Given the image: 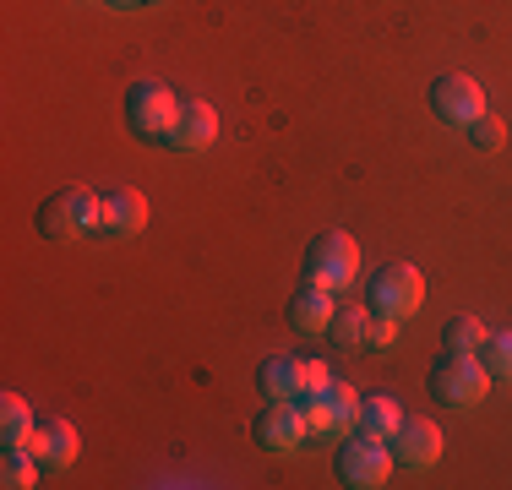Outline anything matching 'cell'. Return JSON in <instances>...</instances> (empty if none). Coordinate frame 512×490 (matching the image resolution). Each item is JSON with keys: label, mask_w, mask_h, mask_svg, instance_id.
I'll list each match as a JSON object with an SVG mask.
<instances>
[{"label": "cell", "mask_w": 512, "mask_h": 490, "mask_svg": "<svg viewBox=\"0 0 512 490\" xmlns=\"http://www.w3.org/2000/svg\"><path fill=\"white\" fill-rule=\"evenodd\" d=\"M104 218V196H93L88 186H66L39 207V235L44 240H77V235H99Z\"/></svg>", "instance_id": "cell-1"}, {"label": "cell", "mask_w": 512, "mask_h": 490, "mask_svg": "<svg viewBox=\"0 0 512 490\" xmlns=\"http://www.w3.org/2000/svg\"><path fill=\"white\" fill-rule=\"evenodd\" d=\"M180 115V98L164 88V82H131L126 93V126L137 142H169Z\"/></svg>", "instance_id": "cell-2"}, {"label": "cell", "mask_w": 512, "mask_h": 490, "mask_svg": "<svg viewBox=\"0 0 512 490\" xmlns=\"http://www.w3.org/2000/svg\"><path fill=\"white\" fill-rule=\"evenodd\" d=\"M425 305V278L414 273L409 262H393L382 267V273L365 284V311L371 316H393V322H404V316H414Z\"/></svg>", "instance_id": "cell-3"}, {"label": "cell", "mask_w": 512, "mask_h": 490, "mask_svg": "<svg viewBox=\"0 0 512 490\" xmlns=\"http://www.w3.org/2000/svg\"><path fill=\"white\" fill-rule=\"evenodd\" d=\"M485 387H491V371L480 365V354H442L431 365V392L447 409H474L485 398Z\"/></svg>", "instance_id": "cell-4"}, {"label": "cell", "mask_w": 512, "mask_h": 490, "mask_svg": "<svg viewBox=\"0 0 512 490\" xmlns=\"http://www.w3.org/2000/svg\"><path fill=\"white\" fill-rule=\"evenodd\" d=\"M306 278H311V284H327V289L355 284V278H360V245H355V235H344V229L316 235L306 245Z\"/></svg>", "instance_id": "cell-5"}, {"label": "cell", "mask_w": 512, "mask_h": 490, "mask_svg": "<svg viewBox=\"0 0 512 490\" xmlns=\"http://www.w3.org/2000/svg\"><path fill=\"white\" fill-rule=\"evenodd\" d=\"M338 480L349 490H376L393 480V447L387 441H371L360 431H349V441L338 447Z\"/></svg>", "instance_id": "cell-6"}, {"label": "cell", "mask_w": 512, "mask_h": 490, "mask_svg": "<svg viewBox=\"0 0 512 490\" xmlns=\"http://www.w3.org/2000/svg\"><path fill=\"white\" fill-rule=\"evenodd\" d=\"M300 409H306V425H311V436H349L355 431V420H360V392L355 387H344V382H327V387H316L300 398Z\"/></svg>", "instance_id": "cell-7"}, {"label": "cell", "mask_w": 512, "mask_h": 490, "mask_svg": "<svg viewBox=\"0 0 512 490\" xmlns=\"http://www.w3.org/2000/svg\"><path fill=\"white\" fill-rule=\"evenodd\" d=\"M431 109H436V120L469 131L474 120L485 115V88L474 77H463V71H447V77L431 82Z\"/></svg>", "instance_id": "cell-8"}, {"label": "cell", "mask_w": 512, "mask_h": 490, "mask_svg": "<svg viewBox=\"0 0 512 490\" xmlns=\"http://www.w3.org/2000/svg\"><path fill=\"white\" fill-rule=\"evenodd\" d=\"M251 436H256L262 452H295L300 441H311L306 409H300V403H267V409L251 420Z\"/></svg>", "instance_id": "cell-9"}, {"label": "cell", "mask_w": 512, "mask_h": 490, "mask_svg": "<svg viewBox=\"0 0 512 490\" xmlns=\"http://www.w3.org/2000/svg\"><path fill=\"white\" fill-rule=\"evenodd\" d=\"M256 392L267 403H300L306 398V360H295V354H267L256 365Z\"/></svg>", "instance_id": "cell-10"}, {"label": "cell", "mask_w": 512, "mask_h": 490, "mask_svg": "<svg viewBox=\"0 0 512 490\" xmlns=\"http://www.w3.org/2000/svg\"><path fill=\"white\" fill-rule=\"evenodd\" d=\"M213 137H218V109L202 104V98H180L169 147H180V153H202V147H213Z\"/></svg>", "instance_id": "cell-11"}, {"label": "cell", "mask_w": 512, "mask_h": 490, "mask_svg": "<svg viewBox=\"0 0 512 490\" xmlns=\"http://www.w3.org/2000/svg\"><path fill=\"white\" fill-rule=\"evenodd\" d=\"M393 447V463H409V469H431L436 458H442V431H436L431 420H409L398 425V436L387 441Z\"/></svg>", "instance_id": "cell-12"}, {"label": "cell", "mask_w": 512, "mask_h": 490, "mask_svg": "<svg viewBox=\"0 0 512 490\" xmlns=\"http://www.w3.org/2000/svg\"><path fill=\"white\" fill-rule=\"evenodd\" d=\"M148 229V196L142 191H115L104 196V218H99V235L104 240H131Z\"/></svg>", "instance_id": "cell-13"}, {"label": "cell", "mask_w": 512, "mask_h": 490, "mask_svg": "<svg viewBox=\"0 0 512 490\" xmlns=\"http://www.w3.org/2000/svg\"><path fill=\"white\" fill-rule=\"evenodd\" d=\"M284 311H289V322H295L300 333H327V322H333L338 300H333V289H327V284H311V278H306V284L289 294Z\"/></svg>", "instance_id": "cell-14"}, {"label": "cell", "mask_w": 512, "mask_h": 490, "mask_svg": "<svg viewBox=\"0 0 512 490\" xmlns=\"http://www.w3.org/2000/svg\"><path fill=\"white\" fill-rule=\"evenodd\" d=\"M28 447L39 452L44 469H66V463L77 458V431H71L66 420H39L33 436H28Z\"/></svg>", "instance_id": "cell-15"}, {"label": "cell", "mask_w": 512, "mask_h": 490, "mask_svg": "<svg viewBox=\"0 0 512 490\" xmlns=\"http://www.w3.org/2000/svg\"><path fill=\"white\" fill-rule=\"evenodd\" d=\"M398 425H404V409H398L387 392H371V398H360V420H355V431L360 436H371V441H393L398 436Z\"/></svg>", "instance_id": "cell-16"}, {"label": "cell", "mask_w": 512, "mask_h": 490, "mask_svg": "<svg viewBox=\"0 0 512 490\" xmlns=\"http://www.w3.org/2000/svg\"><path fill=\"white\" fill-rule=\"evenodd\" d=\"M33 425H39L33 409L17 398V392H6V398H0V441H6V447H28Z\"/></svg>", "instance_id": "cell-17"}, {"label": "cell", "mask_w": 512, "mask_h": 490, "mask_svg": "<svg viewBox=\"0 0 512 490\" xmlns=\"http://www.w3.org/2000/svg\"><path fill=\"white\" fill-rule=\"evenodd\" d=\"M485 338L491 333H485L480 316H447V327H442V349L447 354H480Z\"/></svg>", "instance_id": "cell-18"}, {"label": "cell", "mask_w": 512, "mask_h": 490, "mask_svg": "<svg viewBox=\"0 0 512 490\" xmlns=\"http://www.w3.org/2000/svg\"><path fill=\"white\" fill-rule=\"evenodd\" d=\"M0 485L6 490L39 485V452L33 447H6V458H0Z\"/></svg>", "instance_id": "cell-19"}, {"label": "cell", "mask_w": 512, "mask_h": 490, "mask_svg": "<svg viewBox=\"0 0 512 490\" xmlns=\"http://www.w3.org/2000/svg\"><path fill=\"white\" fill-rule=\"evenodd\" d=\"M365 322H371V311H365V305H338L333 322H327V338H333L338 349H360Z\"/></svg>", "instance_id": "cell-20"}, {"label": "cell", "mask_w": 512, "mask_h": 490, "mask_svg": "<svg viewBox=\"0 0 512 490\" xmlns=\"http://www.w3.org/2000/svg\"><path fill=\"white\" fill-rule=\"evenodd\" d=\"M480 365L491 376H507V382H512V333H491V338H485L480 343Z\"/></svg>", "instance_id": "cell-21"}, {"label": "cell", "mask_w": 512, "mask_h": 490, "mask_svg": "<svg viewBox=\"0 0 512 490\" xmlns=\"http://www.w3.org/2000/svg\"><path fill=\"white\" fill-rule=\"evenodd\" d=\"M393 338H398L393 316H371V322H365V338H360V354H387V349H393Z\"/></svg>", "instance_id": "cell-22"}, {"label": "cell", "mask_w": 512, "mask_h": 490, "mask_svg": "<svg viewBox=\"0 0 512 490\" xmlns=\"http://www.w3.org/2000/svg\"><path fill=\"white\" fill-rule=\"evenodd\" d=\"M469 142L480 147V153H496V147L507 142V126H502V120L491 115V109H485V115H480V120H474V126H469Z\"/></svg>", "instance_id": "cell-23"}, {"label": "cell", "mask_w": 512, "mask_h": 490, "mask_svg": "<svg viewBox=\"0 0 512 490\" xmlns=\"http://www.w3.org/2000/svg\"><path fill=\"white\" fill-rule=\"evenodd\" d=\"M333 376H327V365L322 360H306V392H316V387H327Z\"/></svg>", "instance_id": "cell-24"}, {"label": "cell", "mask_w": 512, "mask_h": 490, "mask_svg": "<svg viewBox=\"0 0 512 490\" xmlns=\"http://www.w3.org/2000/svg\"><path fill=\"white\" fill-rule=\"evenodd\" d=\"M104 6H148V0H104Z\"/></svg>", "instance_id": "cell-25"}]
</instances>
